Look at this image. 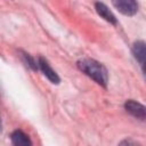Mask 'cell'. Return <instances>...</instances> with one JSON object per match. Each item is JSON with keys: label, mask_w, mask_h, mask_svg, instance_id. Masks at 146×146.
I'll return each mask as SVG.
<instances>
[{"label": "cell", "mask_w": 146, "mask_h": 146, "mask_svg": "<svg viewBox=\"0 0 146 146\" xmlns=\"http://www.w3.org/2000/svg\"><path fill=\"white\" fill-rule=\"evenodd\" d=\"M78 66L82 72H84L88 76L95 80L98 84L104 86V87L106 86L107 80H108L107 71L100 63H98L95 59L83 58L78 62Z\"/></svg>", "instance_id": "1"}, {"label": "cell", "mask_w": 146, "mask_h": 146, "mask_svg": "<svg viewBox=\"0 0 146 146\" xmlns=\"http://www.w3.org/2000/svg\"><path fill=\"white\" fill-rule=\"evenodd\" d=\"M112 3L121 14L127 16H132L138 10L136 0H112Z\"/></svg>", "instance_id": "2"}, {"label": "cell", "mask_w": 146, "mask_h": 146, "mask_svg": "<svg viewBox=\"0 0 146 146\" xmlns=\"http://www.w3.org/2000/svg\"><path fill=\"white\" fill-rule=\"evenodd\" d=\"M125 110L131 114L133 115L137 119H140V120H144L145 116H146V111H145V106L135 102V100H128L125 103Z\"/></svg>", "instance_id": "3"}, {"label": "cell", "mask_w": 146, "mask_h": 146, "mask_svg": "<svg viewBox=\"0 0 146 146\" xmlns=\"http://www.w3.org/2000/svg\"><path fill=\"white\" fill-rule=\"evenodd\" d=\"M39 67L42 71V73L48 78V80H50L52 83H58L59 82V78L57 75V73L50 67V65L48 64V62L44 58H39Z\"/></svg>", "instance_id": "4"}, {"label": "cell", "mask_w": 146, "mask_h": 146, "mask_svg": "<svg viewBox=\"0 0 146 146\" xmlns=\"http://www.w3.org/2000/svg\"><path fill=\"white\" fill-rule=\"evenodd\" d=\"M95 7H96V10H97L98 15H99L100 17H103L105 21H107L108 23H112V24H115V23H116V18H115V16L112 14V11H111L104 3H102V2H97Z\"/></svg>", "instance_id": "5"}, {"label": "cell", "mask_w": 146, "mask_h": 146, "mask_svg": "<svg viewBox=\"0 0 146 146\" xmlns=\"http://www.w3.org/2000/svg\"><path fill=\"white\" fill-rule=\"evenodd\" d=\"M132 51H133V55H135L136 59L140 63L141 66H144V64H145V55H146V51H145V43H144L143 41H137V42L133 44Z\"/></svg>", "instance_id": "6"}, {"label": "cell", "mask_w": 146, "mask_h": 146, "mask_svg": "<svg viewBox=\"0 0 146 146\" xmlns=\"http://www.w3.org/2000/svg\"><path fill=\"white\" fill-rule=\"evenodd\" d=\"M11 141L14 145H31L32 144L29 136L25 135L22 130H15L11 133Z\"/></svg>", "instance_id": "7"}, {"label": "cell", "mask_w": 146, "mask_h": 146, "mask_svg": "<svg viewBox=\"0 0 146 146\" xmlns=\"http://www.w3.org/2000/svg\"><path fill=\"white\" fill-rule=\"evenodd\" d=\"M0 132H1V120H0Z\"/></svg>", "instance_id": "8"}]
</instances>
